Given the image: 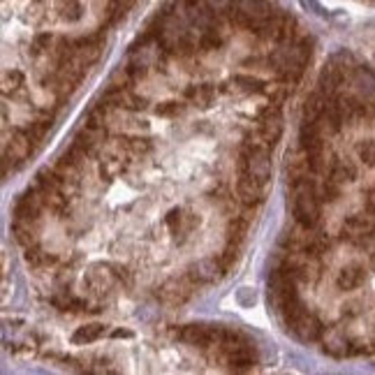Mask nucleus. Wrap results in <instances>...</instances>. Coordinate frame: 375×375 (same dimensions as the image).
<instances>
[{
    "mask_svg": "<svg viewBox=\"0 0 375 375\" xmlns=\"http://www.w3.org/2000/svg\"><path fill=\"white\" fill-rule=\"evenodd\" d=\"M164 225L169 227V232L174 234V237H179V234L186 232V215H183L181 208H171L167 218H164Z\"/></svg>",
    "mask_w": 375,
    "mask_h": 375,
    "instance_id": "obj_21",
    "label": "nucleus"
},
{
    "mask_svg": "<svg viewBox=\"0 0 375 375\" xmlns=\"http://www.w3.org/2000/svg\"><path fill=\"white\" fill-rule=\"evenodd\" d=\"M357 156L364 164H375V139H364V142H359Z\"/></svg>",
    "mask_w": 375,
    "mask_h": 375,
    "instance_id": "obj_22",
    "label": "nucleus"
},
{
    "mask_svg": "<svg viewBox=\"0 0 375 375\" xmlns=\"http://www.w3.org/2000/svg\"><path fill=\"white\" fill-rule=\"evenodd\" d=\"M84 283L93 294H109V292L118 285L111 266H93L91 271H86Z\"/></svg>",
    "mask_w": 375,
    "mask_h": 375,
    "instance_id": "obj_7",
    "label": "nucleus"
},
{
    "mask_svg": "<svg viewBox=\"0 0 375 375\" xmlns=\"http://www.w3.org/2000/svg\"><path fill=\"white\" fill-rule=\"evenodd\" d=\"M84 167H86V156H81L74 146L69 151H65V153H61L58 160H56V164H54V169L67 181L69 188L79 186V179H81V174H84Z\"/></svg>",
    "mask_w": 375,
    "mask_h": 375,
    "instance_id": "obj_4",
    "label": "nucleus"
},
{
    "mask_svg": "<svg viewBox=\"0 0 375 375\" xmlns=\"http://www.w3.org/2000/svg\"><path fill=\"white\" fill-rule=\"evenodd\" d=\"M341 239L357 248H371L375 244V218L371 213H352L343 220Z\"/></svg>",
    "mask_w": 375,
    "mask_h": 375,
    "instance_id": "obj_2",
    "label": "nucleus"
},
{
    "mask_svg": "<svg viewBox=\"0 0 375 375\" xmlns=\"http://www.w3.org/2000/svg\"><path fill=\"white\" fill-rule=\"evenodd\" d=\"M288 206L299 227H306V230L317 227L322 202L317 197L313 176H308L306 181L297 183V186H288Z\"/></svg>",
    "mask_w": 375,
    "mask_h": 375,
    "instance_id": "obj_1",
    "label": "nucleus"
},
{
    "mask_svg": "<svg viewBox=\"0 0 375 375\" xmlns=\"http://www.w3.org/2000/svg\"><path fill=\"white\" fill-rule=\"evenodd\" d=\"M103 334H105V327H103V324H86V327H79L77 332H74L72 341L77 343V345H81V343H93V341H98Z\"/></svg>",
    "mask_w": 375,
    "mask_h": 375,
    "instance_id": "obj_20",
    "label": "nucleus"
},
{
    "mask_svg": "<svg viewBox=\"0 0 375 375\" xmlns=\"http://www.w3.org/2000/svg\"><path fill=\"white\" fill-rule=\"evenodd\" d=\"M193 285V283H190ZM190 285L183 283V281H167L162 285L160 290H158V299H160L162 303H169V306H176V303H183L190 299Z\"/></svg>",
    "mask_w": 375,
    "mask_h": 375,
    "instance_id": "obj_12",
    "label": "nucleus"
},
{
    "mask_svg": "<svg viewBox=\"0 0 375 375\" xmlns=\"http://www.w3.org/2000/svg\"><path fill=\"white\" fill-rule=\"evenodd\" d=\"M315 190H317V197H320L322 204H332V202L339 200V195H341V183L334 181L332 176H327V179H322L320 183L315 181Z\"/></svg>",
    "mask_w": 375,
    "mask_h": 375,
    "instance_id": "obj_19",
    "label": "nucleus"
},
{
    "mask_svg": "<svg viewBox=\"0 0 375 375\" xmlns=\"http://www.w3.org/2000/svg\"><path fill=\"white\" fill-rule=\"evenodd\" d=\"M23 257H26V262H28L30 266H33V269H47V266L56 264V255H52V253H44L40 246H30V248H26Z\"/></svg>",
    "mask_w": 375,
    "mask_h": 375,
    "instance_id": "obj_18",
    "label": "nucleus"
},
{
    "mask_svg": "<svg viewBox=\"0 0 375 375\" xmlns=\"http://www.w3.org/2000/svg\"><path fill=\"white\" fill-rule=\"evenodd\" d=\"M222 271L225 269H222L220 259H200L188 266V281L193 285H208L218 281Z\"/></svg>",
    "mask_w": 375,
    "mask_h": 375,
    "instance_id": "obj_8",
    "label": "nucleus"
},
{
    "mask_svg": "<svg viewBox=\"0 0 375 375\" xmlns=\"http://www.w3.org/2000/svg\"><path fill=\"white\" fill-rule=\"evenodd\" d=\"M343 315H345V317H354V315H359L357 303H345V306H343Z\"/></svg>",
    "mask_w": 375,
    "mask_h": 375,
    "instance_id": "obj_25",
    "label": "nucleus"
},
{
    "mask_svg": "<svg viewBox=\"0 0 375 375\" xmlns=\"http://www.w3.org/2000/svg\"><path fill=\"white\" fill-rule=\"evenodd\" d=\"M105 135H100V132L95 130H88V128H81L77 135L72 139V146L79 151L81 156L86 158H98L100 156V149H103L105 144Z\"/></svg>",
    "mask_w": 375,
    "mask_h": 375,
    "instance_id": "obj_9",
    "label": "nucleus"
},
{
    "mask_svg": "<svg viewBox=\"0 0 375 375\" xmlns=\"http://www.w3.org/2000/svg\"><path fill=\"white\" fill-rule=\"evenodd\" d=\"M327 169H329V176H332L334 181H339L341 186L357 179V167H354L350 160H343V158H332L327 164Z\"/></svg>",
    "mask_w": 375,
    "mask_h": 375,
    "instance_id": "obj_15",
    "label": "nucleus"
},
{
    "mask_svg": "<svg viewBox=\"0 0 375 375\" xmlns=\"http://www.w3.org/2000/svg\"><path fill=\"white\" fill-rule=\"evenodd\" d=\"M373 345H375V341H373Z\"/></svg>",
    "mask_w": 375,
    "mask_h": 375,
    "instance_id": "obj_27",
    "label": "nucleus"
},
{
    "mask_svg": "<svg viewBox=\"0 0 375 375\" xmlns=\"http://www.w3.org/2000/svg\"><path fill=\"white\" fill-rule=\"evenodd\" d=\"M257 135L262 137L264 144H269L271 149L276 146V142L283 135V116H281V107L278 105H269L266 109L259 114L257 118Z\"/></svg>",
    "mask_w": 375,
    "mask_h": 375,
    "instance_id": "obj_3",
    "label": "nucleus"
},
{
    "mask_svg": "<svg viewBox=\"0 0 375 375\" xmlns=\"http://www.w3.org/2000/svg\"><path fill=\"white\" fill-rule=\"evenodd\" d=\"M364 283H366V269L357 262L345 264L339 271V276H336V288L343 290V292H352Z\"/></svg>",
    "mask_w": 375,
    "mask_h": 375,
    "instance_id": "obj_10",
    "label": "nucleus"
},
{
    "mask_svg": "<svg viewBox=\"0 0 375 375\" xmlns=\"http://www.w3.org/2000/svg\"><path fill=\"white\" fill-rule=\"evenodd\" d=\"M264 195H266V183H259L257 179H253V176L239 174L237 197H239L241 204L248 206V208H255L264 202Z\"/></svg>",
    "mask_w": 375,
    "mask_h": 375,
    "instance_id": "obj_6",
    "label": "nucleus"
},
{
    "mask_svg": "<svg viewBox=\"0 0 375 375\" xmlns=\"http://www.w3.org/2000/svg\"><path fill=\"white\" fill-rule=\"evenodd\" d=\"M183 95H186L188 103H193L195 107L206 109V107L211 105L213 98H215V88L211 84H195V86H188L186 91H183Z\"/></svg>",
    "mask_w": 375,
    "mask_h": 375,
    "instance_id": "obj_16",
    "label": "nucleus"
},
{
    "mask_svg": "<svg viewBox=\"0 0 375 375\" xmlns=\"http://www.w3.org/2000/svg\"><path fill=\"white\" fill-rule=\"evenodd\" d=\"M232 84L244 93H253V95H266L269 93V84L257 77V74H246V72H239L232 77Z\"/></svg>",
    "mask_w": 375,
    "mask_h": 375,
    "instance_id": "obj_14",
    "label": "nucleus"
},
{
    "mask_svg": "<svg viewBox=\"0 0 375 375\" xmlns=\"http://www.w3.org/2000/svg\"><path fill=\"white\" fill-rule=\"evenodd\" d=\"M156 114L162 118H174L179 116V114H183V105L176 103V100H167V103H160L156 107Z\"/></svg>",
    "mask_w": 375,
    "mask_h": 375,
    "instance_id": "obj_23",
    "label": "nucleus"
},
{
    "mask_svg": "<svg viewBox=\"0 0 375 375\" xmlns=\"http://www.w3.org/2000/svg\"><path fill=\"white\" fill-rule=\"evenodd\" d=\"M12 234H14L17 244L23 246V250H26V248H30V246H37L35 225H30V222L14 220V222H12Z\"/></svg>",
    "mask_w": 375,
    "mask_h": 375,
    "instance_id": "obj_17",
    "label": "nucleus"
},
{
    "mask_svg": "<svg viewBox=\"0 0 375 375\" xmlns=\"http://www.w3.org/2000/svg\"><path fill=\"white\" fill-rule=\"evenodd\" d=\"M322 343H324V352L332 354V357H347V354H352V347H354V343L343 332H339V329H332L329 334H322Z\"/></svg>",
    "mask_w": 375,
    "mask_h": 375,
    "instance_id": "obj_11",
    "label": "nucleus"
},
{
    "mask_svg": "<svg viewBox=\"0 0 375 375\" xmlns=\"http://www.w3.org/2000/svg\"><path fill=\"white\" fill-rule=\"evenodd\" d=\"M12 213H14V220L37 225V222L42 220V213H47V211H44V206H42L40 197H37V193H35V188H28L26 193L17 200L14 211H12Z\"/></svg>",
    "mask_w": 375,
    "mask_h": 375,
    "instance_id": "obj_5",
    "label": "nucleus"
},
{
    "mask_svg": "<svg viewBox=\"0 0 375 375\" xmlns=\"http://www.w3.org/2000/svg\"><path fill=\"white\" fill-rule=\"evenodd\" d=\"M366 213H371L375 218V188L366 193Z\"/></svg>",
    "mask_w": 375,
    "mask_h": 375,
    "instance_id": "obj_24",
    "label": "nucleus"
},
{
    "mask_svg": "<svg viewBox=\"0 0 375 375\" xmlns=\"http://www.w3.org/2000/svg\"><path fill=\"white\" fill-rule=\"evenodd\" d=\"M118 142V149L123 151V153L128 156H149L151 151H153V142H151L149 137H142V135H123L116 139Z\"/></svg>",
    "mask_w": 375,
    "mask_h": 375,
    "instance_id": "obj_13",
    "label": "nucleus"
},
{
    "mask_svg": "<svg viewBox=\"0 0 375 375\" xmlns=\"http://www.w3.org/2000/svg\"><path fill=\"white\" fill-rule=\"evenodd\" d=\"M371 266H373V269H375V253H373V255H371Z\"/></svg>",
    "mask_w": 375,
    "mask_h": 375,
    "instance_id": "obj_26",
    "label": "nucleus"
}]
</instances>
